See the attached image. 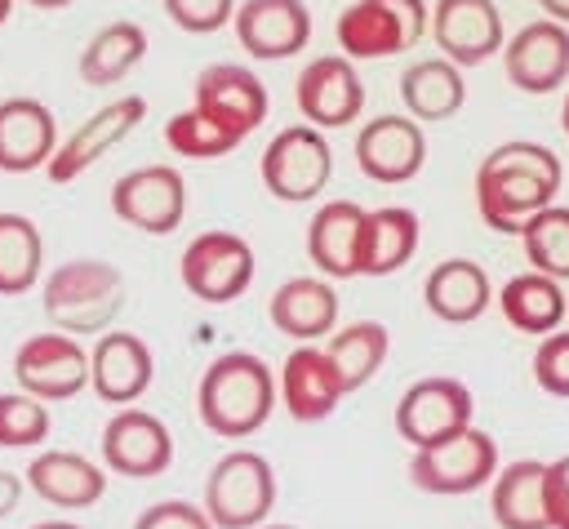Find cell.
Masks as SVG:
<instances>
[{
    "instance_id": "obj_13",
    "label": "cell",
    "mask_w": 569,
    "mask_h": 529,
    "mask_svg": "<svg viewBox=\"0 0 569 529\" xmlns=\"http://www.w3.org/2000/svg\"><path fill=\"white\" fill-rule=\"evenodd\" d=\"M293 98H298V111L307 116V124H316V129L356 124L360 111H365V84H360L356 62H351L347 53L311 58V62L298 71Z\"/></svg>"
},
{
    "instance_id": "obj_7",
    "label": "cell",
    "mask_w": 569,
    "mask_h": 529,
    "mask_svg": "<svg viewBox=\"0 0 569 529\" xmlns=\"http://www.w3.org/2000/svg\"><path fill=\"white\" fill-rule=\"evenodd\" d=\"M258 169H262V187L276 200L298 204V200H316L329 187L333 151H329V142L316 124H289L267 142Z\"/></svg>"
},
{
    "instance_id": "obj_46",
    "label": "cell",
    "mask_w": 569,
    "mask_h": 529,
    "mask_svg": "<svg viewBox=\"0 0 569 529\" xmlns=\"http://www.w3.org/2000/svg\"><path fill=\"white\" fill-rule=\"evenodd\" d=\"M9 9H13V0H0V27H4V18H9Z\"/></svg>"
},
{
    "instance_id": "obj_11",
    "label": "cell",
    "mask_w": 569,
    "mask_h": 529,
    "mask_svg": "<svg viewBox=\"0 0 569 529\" xmlns=\"http://www.w3.org/2000/svg\"><path fill=\"white\" fill-rule=\"evenodd\" d=\"M111 213L120 222H129L133 231L169 236V231H178V222L187 213V182H182V173L173 164L129 169L111 187Z\"/></svg>"
},
{
    "instance_id": "obj_35",
    "label": "cell",
    "mask_w": 569,
    "mask_h": 529,
    "mask_svg": "<svg viewBox=\"0 0 569 529\" xmlns=\"http://www.w3.org/2000/svg\"><path fill=\"white\" fill-rule=\"evenodd\" d=\"M164 142H169L178 156H187V160H218V156L236 151L244 138L231 133V129H222V124L209 120L204 111L187 107V111L169 116V124H164Z\"/></svg>"
},
{
    "instance_id": "obj_23",
    "label": "cell",
    "mask_w": 569,
    "mask_h": 529,
    "mask_svg": "<svg viewBox=\"0 0 569 529\" xmlns=\"http://www.w3.org/2000/svg\"><path fill=\"white\" fill-rule=\"evenodd\" d=\"M27 489L62 511H84L107 493V476L76 449H44L27 467Z\"/></svg>"
},
{
    "instance_id": "obj_10",
    "label": "cell",
    "mask_w": 569,
    "mask_h": 529,
    "mask_svg": "<svg viewBox=\"0 0 569 529\" xmlns=\"http://www.w3.org/2000/svg\"><path fill=\"white\" fill-rule=\"evenodd\" d=\"M471 391L458 378H418L400 400H396V431L405 445L427 449L440 445L449 436H458L462 427H471Z\"/></svg>"
},
{
    "instance_id": "obj_36",
    "label": "cell",
    "mask_w": 569,
    "mask_h": 529,
    "mask_svg": "<svg viewBox=\"0 0 569 529\" xmlns=\"http://www.w3.org/2000/svg\"><path fill=\"white\" fill-rule=\"evenodd\" d=\"M49 440V409L27 391H0V449H31Z\"/></svg>"
},
{
    "instance_id": "obj_24",
    "label": "cell",
    "mask_w": 569,
    "mask_h": 529,
    "mask_svg": "<svg viewBox=\"0 0 569 529\" xmlns=\"http://www.w3.org/2000/svg\"><path fill=\"white\" fill-rule=\"evenodd\" d=\"M365 209L356 200H329L316 209L307 227V253L329 280L360 276V240H365Z\"/></svg>"
},
{
    "instance_id": "obj_26",
    "label": "cell",
    "mask_w": 569,
    "mask_h": 529,
    "mask_svg": "<svg viewBox=\"0 0 569 529\" xmlns=\"http://www.w3.org/2000/svg\"><path fill=\"white\" fill-rule=\"evenodd\" d=\"M489 298H493V285H489L485 267L471 262V258H445V262H436V267L427 271V280H422V302H427V311H431L436 320H445V325H467V320H476V316L489 307Z\"/></svg>"
},
{
    "instance_id": "obj_34",
    "label": "cell",
    "mask_w": 569,
    "mask_h": 529,
    "mask_svg": "<svg viewBox=\"0 0 569 529\" xmlns=\"http://www.w3.org/2000/svg\"><path fill=\"white\" fill-rule=\"evenodd\" d=\"M525 258L551 280H569V204H547L520 227Z\"/></svg>"
},
{
    "instance_id": "obj_32",
    "label": "cell",
    "mask_w": 569,
    "mask_h": 529,
    "mask_svg": "<svg viewBox=\"0 0 569 529\" xmlns=\"http://www.w3.org/2000/svg\"><path fill=\"white\" fill-rule=\"evenodd\" d=\"M387 347H391L387 325H378V320H356V325H342V329L329 333L325 356L333 360V369H338V378H342V391H356V387H365V382L382 369Z\"/></svg>"
},
{
    "instance_id": "obj_42",
    "label": "cell",
    "mask_w": 569,
    "mask_h": 529,
    "mask_svg": "<svg viewBox=\"0 0 569 529\" xmlns=\"http://www.w3.org/2000/svg\"><path fill=\"white\" fill-rule=\"evenodd\" d=\"M542 4V13L551 18V22H565L569 27V0H538Z\"/></svg>"
},
{
    "instance_id": "obj_14",
    "label": "cell",
    "mask_w": 569,
    "mask_h": 529,
    "mask_svg": "<svg viewBox=\"0 0 569 529\" xmlns=\"http://www.w3.org/2000/svg\"><path fill=\"white\" fill-rule=\"evenodd\" d=\"M142 116H147V102H142L138 93H124V98L98 107V111H93L84 124H76L71 138L58 142V151L49 156V164H44L49 182H76L93 160H102L116 142H124V138L142 124Z\"/></svg>"
},
{
    "instance_id": "obj_39",
    "label": "cell",
    "mask_w": 569,
    "mask_h": 529,
    "mask_svg": "<svg viewBox=\"0 0 569 529\" xmlns=\"http://www.w3.org/2000/svg\"><path fill=\"white\" fill-rule=\"evenodd\" d=\"M133 529H213L209 511L196 507V502H182V498H164V502H151Z\"/></svg>"
},
{
    "instance_id": "obj_40",
    "label": "cell",
    "mask_w": 569,
    "mask_h": 529,
    "mask_svg": "<svg viewBox=\"0 0 569 529\" xmlns=\"http://www.w3.org/2000/svg\"><path fill=\"white\" fill-rule=\"evenodd\" d=\"M547 516L551 529H569V453L547 462Z\"/></svg>"
},
{
    "instance_id": "obj_25",
    "label": "cell",
    "mask_w": 569,
    "mask_h": 529,
    "mask_svg": "<svg viewBox=\"0 0 569 529\" xmlns=\"http://www.w3.org/2000/svg\"><path fill=\"white\" fill-rule=\"evenodd\" d=\"M267 311H271V325L284 338L311 342V338H329L333 333V325H338V293H333V285L325 276H293V280H284L271 293Z\"/></svg>"
},
{
    "instance_id": "obj_31",
    "label": "cell",
    "mask_w": 569,
    "mask_h": 529,
    "mask_svg": "<svg viewBox=\"0 0 569 529\" xmlns=\"http://www.w3.org/2000/svg\"><path fill=\"white\" fill-rule=\"evenodd\" d=\"M147 53V31L129 18H116L107 22L102 31H93V40L84 44L80 53V80L93 84V89H107L116 80H124Z\"/></svg>"
},
{
    "instance_id": "obj_22",
    "label": "cell",
    "mask_w": 569,
    "mask_h": 529,
    "mask_svg": "<svg viewBox=\"0 0 569 529\" xmlns=\"http://www.w3.org/2000/svg\"><path fill=\"white\" fill-rule=\"evenodd\" d=\"M58 151L53 111L40 98H4L0 102V173L44 169Z\"/></svg>"
},
{
    "instance_id": "obj_27",
    "label": "cell",
    "mask_w": 569,
    "mask_h": 529,
    "mask_svg": "<svg viewBox=\"0 0 569 529\" xmlns=\"http://www.w3.org/2000/svg\"><path fill=\"white\" fill-rule=\"evenodd\" d=\"M489 511H493L498 529H551V516H547V462H533V458L507 462L498 471V480H493Z\"/></svg>"
},
{
    "instance_id": "obj_38",
    "label": "cell",
    "mask_w": 569,
    "mask_h": 529,
    "mask_svg": "<svg viewBox=\"0 0 569 529\" xmlns=\"http://www.w3.org/2000/svg\"><path fill=\"white\" fill-rule=\"evenodd\" d=\"M160 4L173 18V27L196 31V36H209L236 18V0H160Z\"/></svg>"
},
{
    "instance_id": "obj_3",
    "label": "cell",
    "mask_w": 569,
    "mask_h": 529,
    "mask_svg": "<svg viewBox=\"0 0 569 529\" xmlns=\"http://www.w3.org/2000/svg\"><path fill=\"white\" fill-rule=\"evenodd\" d=\"M40 307L62 333H102L124 307V276L102 258H71L49 271Z\"/></svg>"
},
{
    "instance_id": "obj_17",
    "label": "cell",
    "mask_w": 569,
    "mask_h": 529,
    "mask_svg": "<svg viewBox=\"0 0 569 529\" xmlns=\"http://www.w3.org/2000/svg\"><path fill=\"white\" fill-rule=\"evenodd\" d=\"M427 160V133L413 116H373L356 133V164L373 182H409Z\"/></svg>"
},
{
    "instance_id": "obj_29",
    "label": "cell",
    "mask_w": 569,
    "mask_h": 529,
    "mask_svg": "<svg viewBox=\"0 0 569 529\" xmlns=\"http://www.w3.org/2000/svg\"><path fill=\"white\" fill-rule=\"evenodd\" d=\"M418 213L405 204L373 209L365 218V240H360V276H391L418 253Z\"/></svg>"
},
{
    "instance_id": "obj_41",
    "label": "cell",
    "mask_w": 569,
    "mask_h": 529,
    "mask_svg": "<svg viewBox=\"0 0 569 529\" xmlns=\"http://www.w3.org/2000/svg\"><path fill=\"white\" fill-rule=\"evenodd\" d=\"M22 502V476L13 471H0V520L13 516V507Z\"/></svg>"
},
{
    "instance_id": "obj_30",
    "label": "cell",
    "mask_w": 569,
    "mask_h": 529,
    "mask_svg": "<svg viewBox=\"0 0 569 529\" xmlns=\"http://www.w3.org/2000/svg\"><path fill=\"white\" fill-rule=\"evenodd\" d=\"M498 307H502V316H507L511 329L542 338V333H556V325H560L565 311H569V298L560 293V285H556L551 276H542V271H520V276H511V280L502 285Z\"/></svg>"
},
{
    "instance_id": "obj_47",
    "label": "cell",
    "mask_w": 569,
    "mask_h": 529,
    "mask_svg": "<svg viewBox=\"0 0 569 529\" xmlns=\"http://www.w3.org/2000/svg\"><path fill=\"white\" fill-rule=\"evenodd\" d=\"M262 529H293V525H262Z\"/></svg>"
},
{
    "instance_id": "obj_18",
    "label": "cell",
    "mask_w": 569,
    "mask_h": 529,
    "mask_svg": "<svg viewBox=\"0 0 569 529\" xmlns=\"http://www.w3.org/2000/svg\"><path fill=\"white\" fill-rule=\"evenodd\" d=\"M427 27L453 67H480L485 58L502 53V18L493 0H436Z\"/></svg>"
},
{
    "instance_id": "obj_33",
    "label": "cell",
    "mask_w": 569,
    "mask_h": 529,
    "mask_svg": "<svg viewBox=\"0 0 569 529\" xmlns=\"http://www.w3.org/2000/svg\"><path fill=\"white\" fill-rule=\"evenodd\" d=\"M44 240L27 213H0V298H18L40 280Z\"/></svg>"
},
{
    "instance_id": "obj_28",
    "label": "cell",
    "mask_w": 569,
    "mask_h": 529,
    "mask_svg": "<svg viewBox=\"0 0 569 529\" xmlns=\"http://www.w3.org/2000/svg\"><path fill=\"white\" fill-rule=\"evenodd\" d=\"M400 102L422 124L449 120L467 102L462 67H453L449 58H418V62H409L405 76H400Z\"/></svg>"
},
{
    "instance_id": "obj_20",
    "label": "cell",
    "mask_w": 569,
    "mask_h": 529,
    "mask_svg": "<svg viewBox=\"0 0 569 529\" xmlns=\"http://www.w3.org/2000/svg\"><path fill=\"white\" fill-rule=\"evenodd\" d=\"M151 373H156V360H151V347L129 333V329H111L93 342V356H89V382L98 391V400L107 405H133L147 387H151Z\"/></svg>"
},
{
    "instance_id": "obj_15",
    "label": "cell",
    "mask_w": 569,
    "mask_h": 529,
    "mask_svg": "<svg viewBox=\"0 0 569 529\" xmlns=\"http://www.w3.org/2000/svg\"><path fill=\"white\" fill-rule=\"evenodd\" d=\"M502 67L507 80L520 93H551L569 80V27L538 18L525 22L507 44H502Z\"/></svg>"
},
{
    "instance_id": "obj_1",
    "label": "cell",
    "mask_w": 569,
    "mask_h": 529,
    "mask_svg": "<svg viewBox=\"0 0 569 529\" xmlns=\"http://www.w3.org/2000/svg\"><path fill=\"white\" fill-rule=\"evenodd\" d=\"M560 178L565 169L551 147L529 142V138L502 142L476 169V209L493 231L520 236L525 218H533L538 209L556 200Z\"/></svg>"
},
{
    "instance_id": "obj_21",
    "label": "cell",
    "mask_w": 569,
    "mask_h": 529,
    "mask_svg": "<svg viewBox=\"0 0 569 529\" xmlns=\"http://www.w3.org/2000/svg\"><path fill=\"white\" fill-rule=\"evenodd\" d=\"M342 396H347L342 378H338L333 360L325 356V347L302 342L289 351V360L280 369V400L293 422H325Z\"/></svg>"
},
{
    "instance_id": "obj_9",
    "label": "cell",
    "mask_w": 569,
    "mask_h": 529,
    "mask_svg": "<svg viewBox=\"0 0 569 529\" xmlns=\"http://www.w3.org/2000/svg\"><path fill=\"white\" fill-rule=\"evenodd\" d=\"M13 378L18 391L36 400H71L89 387V351L71 333H31L13 351Z\"/></svg>"
},
{
    "instance_id": "obj_43",
    "label": "cell",
    "mask_w": 569,
    "mask_h": 529,
    "mask_svg": "<svg viewBox=\"0 0 569 529\" xmlns=\"http://www.w3.org/2000/svg\"><path fill=\"white\" fill-rule=\"evenodd\" d=\"M31 529H84V525H76V520H40Z\"/></svg>"
},
{
    "instance_id": "obj_8",
    "label": "cell",
    "mask_w": 569,
    "mask_h": 529,
    "mask_svg": "<svg viewBox=\"0 0 569 529\" xmlns=\"http://www.w3.org/2000/svg\"><path fill=\"white\" fill-rule=\"evenodd\" d=\"M178 271L191 298L222 307V302H236L253 285V249L236 231H200L182 249Z\"/></svg>"
},
{
    "instance_id": "obj_45",
    "label": "cell",
    "mask_w": 569,
    "mask_h": 529,
    "mask_svg": "<svg viewBox=\"0 0 569 529\" xmlns=\"http://www.w3.org/2000/svg\"><path fill=\"white\" fill-rule=\"evenodd\" d=\"M560 124H565V133H569V93H565V107H560Z\"/></svg>"
},
{
    "instance_id": "obj_16",
    "label": "cell",
    "mask_w": 569,
    "mask_h": 529,
    "mask_svg": "<svg viewBox=\"0 0 569 529\" xmlns=\"http://www.w3.org/2000/svg\"><path fill=\"white\" fill-rule=\"evenodd\" d=\"M196 111H204L209 120H218L222 129L249 138L262 120H267V84L240 67V62H213L196 76Z\"/></svg>"
},
{
    "instance_id": "obj_12",
    "label": "cell",
    "mask_w": 569,
    "mask_h": 529,
    "mask_svg": "<svg viewBox=\"0 0 569 529\" xmlns=\"http://www.w3.org/2000/svg\"><path fill=\"white\" fill-rule=\"evenodd\" d=\"M102 462L124 480H156L173 462V436L147 409H116L102 427Z\"/></svg>"
},
{
    "instance_id": "obj_2",
    "label": "cell",
    "mask_w": 569,
    "mask_h": 529,
    "mask_svg": "<svg viewBox=\"0 0 569 529\" xmlns=\"http://www.w3.org/2000/svg\"><path fill=\"white\" fill-rule=\"evenodd\" d=\"M276 378L267 369L262 356L253 351H227L218 356L204 373H200V387H196V409H200V422L222 436V440H244L253 436L271 409H276Z\"/></svg>"
},
{
    "instance_id": "obj_37",
    "label": "cell",
    "mask_w": 569,
    "mask_h": 529,
    "mask_svg": "<svg viewBox=\"0 0 569 529\" xmlns=\"http://www.w3.org/2000/svg\"><path fill=\"white\" fill-rule=\"evenodd\" d=\"M533 382L547 396L569 400V333L565 329H556L551 338L538 342V351H533Z\"/></svg>"
},
{
    "instance_id": "obj_4",
    "label": "cell",
    "mask_w": 569,
    "mask_h": 529,
    "mask_svg": "<svg viewBox=\"0 0 569 529\" xmlns=\"http://www.w3.org/2000/svg\"><path fill=\"white\" fill-rule=\"evenodd\" d=\"M276 507V471L253 449H231L204 480V511L213 529H258Z\"/></svg>"
},
{
    "instance_id": "obj_5",
    "label": "cell",
    "mask_w": 569,
    "mask_h": 529,
    "mask_svg": "<svg viewBox=\"0 0 569 529\" xmlns=\"http://www.w3.org/2000/svg\"><path fill=\"white\" fill-rule=\"evenodd\" d=\"M493 476H498V445L480 427H462L458 436L413 449V458H409V480L422 493L458 498V493H476Z\"/></svg>"
},
{
    "instance_id": "obj_44",
    "label": "cell",
    "mask_w": 569,
    "mask_h": 529,
    "mask_svg": "<svg viewBox=\"0 0 569 529\" xmlns=\"http://www.w3.org/2000/svg\"><path fill=\"white\" fill-rule=\"evenodd\" d=\"M27 4H36V9H67L71 0H27Z\"/></svg>"
},
{
    "instance_id": "obj_19",
    "label": "cell",
    "mask_w": 569,
    "mask_h": 529,
    "mask_svg": "<svg viewBox=\"0 0 569 529\" xmlns=\"http://www.w3.org/2000/svg\"><path fill=\"white\" fill-rule=\"evenodd\" d=\"M236 40L253 58H293L311 40V9L302 0H244L236 9Z\"/></svg>"
},
{
    "instance_id": "obj_6",
    "label": "cell",
    "mask_w": 569,
    "mask_h": 529,
    "mask_svg": "<svg viewBox=\"0 0 569 529\" xmlns=\"http://www.w3.org/2000/svg\"><path fill=\"white\" fill-rule=\"evenodd\" d=\"M427 0H356L338 13V44L347 58H391L422 40Z\"/></svg>"
}]
</instances>
